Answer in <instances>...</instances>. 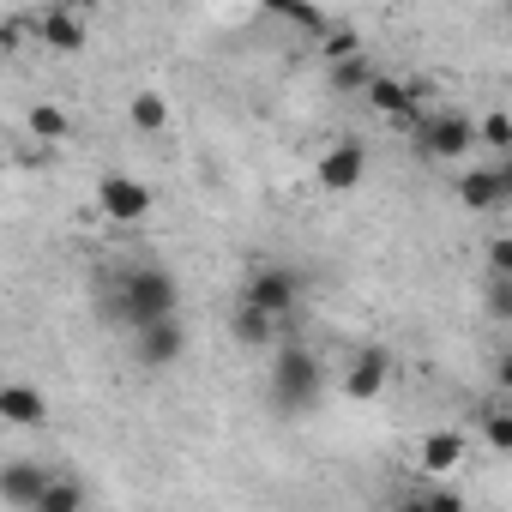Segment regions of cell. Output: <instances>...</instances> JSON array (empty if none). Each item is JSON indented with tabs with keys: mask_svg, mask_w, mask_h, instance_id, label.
I'll return each mask as SVG.
<instances>
[{
	"mask_svg": "<svg viewBox=\"0 0 512 512\" xmlns=\"http://www.w3.org/2000/svg\"><path fill=\"white\" fill-rule=\"evenodd\" d=\"M386 386H392V356L386 350H362L344 368V398L350 404H374V398H386Z\"/></svg>",
	"mask_w": 512,
	"mask_h": 512,
	"instance_id": "8",
	"label": "cell"
},
{
	"mask_svg": "<svg viewBox=\"0 0 512 512\" xmlns=\"http://www.w3.org/2000/svg\"><path fill=\"white\" fill-rule=\"evenodd\" d=\"M181 350H187V332H181V320L169 314V320H151V326H133V362L139 368H175L181 362Z\"/></svg>",
	"mask_w": 512,
	"mask_h": 512,
	"instance_id": "5",
	"label": "cell"
},
{
	"mask_svg": "<svg viewBox=\"0 0 512 512\" xmlns=\"http://www.w3.org/2000/svg\"><path fill=\"white\" fill-rule=\"evenodd\" d=\"M0 422L7 428H43L49 422V398L37 386H25V380H7L0 386Z\"/></svg>",
	"mask_w": 512,
	"mask_h": 512,
	"instance_id": "12",
	"label": "cell"
},
{
	"mask_svg": "<svg viewBox=\"0 0 512 512\" xmlns=\"http://www.w3.org/2000/svg\"><path fill=\"white\" fill-rule=\"evenodd\" d=\"M494 380H500V386H506V392H512V350H506V356H500V362H494Z\"/></svg>",
	"mask_w": 512,
	"mask_h": 512,
	"instance_id": "25",
	"label": "cell"
},
{
	"mask_svg": "<svg viewBox=\"0 0 512 512\" xmlns=\"http://www.w3.org/2000/svg\"><path fill=\"white\" fill-rule=\"evenodd\" d=\"M247 302H260V308H272V314H296L302 308V272H290V266H260L247 278Z\"/></svg>",
	"mask_w": 512,
	"mask_h": 512,
	"instance_id": "6",
	"label": "cell"
},
{
	"mask_svg": "<svg viewBox=\"0 0 512 512\" xmlns=\"http://www.w3.org/2000/svg\"><path fill=\"white\" fill-rule=\"evenodd\" d=\"M175 302H181V290H175V278H169L163 266H139V272H127V278H121V296H115L121 326L169 320V314H175Z\"/></svg>",
	"mask_w": 512,
	"mask_h": 512,
	"instance_id": "2",
	"label": "cell"
},
{
	"mask_svg": "<svg viewBox=\"0 0 512 512\" xmlns=\"http://www.w3.org/2000/svg\"><path fill=\"white\" fill-rule=\"evenodd\" d=\"M500 175H506V193H512V151H506V163H500Z\"/></svg>",
	"mask_w": 512,
	"mask_h": 512,
	"instance_id": "27",
	"label": "cell"
},
{
	"mask_svg": "<svg viewBox=\"0 0 512 512\" xmlns=\"http://www.w3.org/2000/svg\"><path fill=\"white\" fill-rule=\"evenodd\" d=\"M49 482H55L49 464H7V470H0V506H7V512H37Z\"/></svg>",
	"mask_w": 512,
	"mask_h": 512,
	"instance_id": "7",
	"label": "cell"
},
{
	"mask_svg": "<svg viewBox=\"0 0 512 512\" xmlns=\"http://www.w3.org/2000/svg\"><path fill=\"white\" fill-rule=\"evenodd\" d=\"M127 115H133L139 133H163V127H169V103H163L157 91H139V97L127 103Z\"/></svg>",
	"mask_w": 512,
	"mask_h": 512,
	"instance_id": "17",
	"label": "cell"
},
{
	"mask_svg": "<svg viewBox=\"0 0 512 512\" xmlns=\"http://www.w3.org/2000/svg\"><path fill=\"white\" fill-rule=\"evenodd\" d=\"M458 464H464V434L440 428V434H428V440H422V470H428V476L458 470Z\"/></svg>",
	"mask_w": 512,
	"mask_h": 512,
	"instance_id": "14",
	"label": "cell"
},
{
	"mask_svg": "<svg viewBox=\"0 0 512 512\" xmlns=\"http://www.w3.org/2000/svg\"><path fill=\"white\" fill-rule=\"evenodd\" d=\"M488 272H506V278H512V235L488 241Z\"/></svg>",
	"mask_w": 512,
	"mask_h": 512,
	"instance_id": "23",
	"label": "cell"
},
{
	"mask_svg": "<svg viewBox=\"0 0 512 512\" xmlns=\"http://www.w3.org/2000/svg\"><path fill=\"white\" fill-rule=\"evenodd\" d=\"M85 482H73V476H55L49 488H43V500H37V512H85Z\"/></svg>",
	"mask_w": 512,
	"mask_h": 512,
	"instance_id": "16",
	"label": "cell"
},
{
	"mask_svg": "<svg viewBox=\"0 0 512 512\" xmlns=\"http://www.w3.org/2000/svg\"><path fill=\"white\" fill-rule=\"evenodd\" d=\"M25 31H31L25 19H7V49H19V43H25Z\"/></svg>",
	"mask_w": 512,
	"mask_h": 512,
	"instance_id": "24",
	"label": "cell"
},
{
	"mask_svg": "<svg viewBox=\"0 0 512 512\" xmlns=\"http://www.w3.org/2000/svg\"><path fill=\"white\" fill-rule=\"evenodd\" d=\"M37 37H43L55 55H85V43H91V31H85V13H79V7H49V13L37 19Z\"/></svg>",
	"mask_w": 512,
	"mask_h": 512,
	"instance_id": "11",
	"label": "cell"
},
{
	"mask_svg": "<svg viewBox=\"0 0 512 512\" xmlns=\"http://www.w3.org/2000/svg\"><path fill=\"white\" fill-rule=\"evenodd\" d=\"M67 7H79V13H97V7H103V0H67Z\"/></svg>",
	"mask_w": 512,
	"mask_h": 512,
	"instance_id": "26",
	"label": "cell"
},
{
	"mask_svg": "<svg viewBox=\"0 0 512 512\" xmlns=\"http://www.w3.org/2000/svg\"><path fill=\"white\" fill-rule=\"evenodd\" d=\"M506 13H512V0H506Z\"/></svg>",
	"mask_w": 512,
	"mask_h": 512,
	"instance_id": "28",
	"label": "cell"
},
{
	"mask_svg": "<svg viewBox=\"0 0 512 512\" xmlns=\"http://www.w3.org/2000/svg\"><path fill=\"white\" fill-rule=\"evenodd\" d=\"M476 133H482V145H500V151H512V115L488 109V115L476 121Z\"/></svg>",
	"mask_w": 512,
	"mask_h": 512,
	"instance_id": "21",
	"label": "cell"
},
{
	"mask_svg": "<svg viewBox=\"0 0 512 512\" xmlns=\"http://www.w3.org/2000/svg\"><path fill=\"white\" fill-rule=\"evenodd\" d=\"M482 314L488 320H512V278L506 272H488L482 278Z\"/></svg>",
	"mask_w": 512,
	"mask_h": 512,
	"instance_id": "18",
	"label": "cell"
},
{
	"mask_svg": "<svg viewBox=\"0 0 512 512\" xmlns=\"http://www.w3.org/2000/svg\"><path fill=\"white\" fill-rule=\"evenodd\" d=\"M97 211H103L109 223H145V217H151V187L133 181V175H121V169H109V175L97 181Z\"/></svg>",
	"mask_w": 512,
	"mask_h": 512,
	"instance_id": "4",
	"label": "cell"
},
{
	"mask_svg": "<svg viewBox=\"0 0 512 512\" xmlns=\"http://www.w3.org/2000/svg\"><path fill=\"white\" fill-rule=\"evenodd\" d=\"M320 187L326 193H350V187H362V175H368V151L356 145V139H338L326 157H320Z\"/></svg>",
	"mask_w": 512,
	"mask_h": 512,
	"instance_id": "9",
	"label": "cell"
},
{
	"mask_svg": "<svg viewBox=\"0 0 512 512\" xmlns=\"http://www.w3.org/2000/svg\"><path fill=\"white\" fill-rule=\"evenodd\" d=\"M320 386H326L320 356H314V350H302V344H284V350H278V362H272V404H278V410H290V416H302V410H314V404H320Z\"/></svg>",
	"mask_w": 512,
	"mask_h": 512,
	"instance_id": "1",
	"label": "cell"
},
{
	"mask_svg": "<svg viewBox=\"0 0 512 512\" xmlns=\"http://www.w3.org/2000/svg\"><path fill=\"white\" fill-rule=\"evenodd\" d=\"M31 133L55 145V139H67V133H73V121H67V109H61V103H37V109H31Z\"/></svg>",
	"mask_w": 512,
	"mask_h": 512,
	"instance_id": "19",
	"label": "cell"
},
{
	"mask_svg": "<svg viewBox=\"0 0 512 512\" xmlns=\"http://www.w3.org/2000/svg\"><path fill=\"white\" fill-rule=\"evenodd\" d=\"M482 440H488L494 452H512V410H494V416H482Z\"/></svg>",
	"mask_w": 512,
	"mask_h": 512,
	"instance_id": "22",
	"label": "cell"
},
{
	"mask_svg": "<svg viewBox=\"0 0 512 512\" xmlns=\"http://www.w3.org/2000/svg\"><path fill=\"white\" fill-rule=\"evenodd\" d=\"M374 79H380V73H374V61H368L362 49H356V55H344V61H332V85H338L344 97H356V91L368 97V85H374Z\"/></svg>",
	"mask_w": 512,
	"mask_h": 512,
	"instance_id": "15",
	"label": "cell"
},
{
	"mask_svg": "<svg viewBox=\"0 0 512 512\" xmlns=\"http://www.w3.org/2000/svg\"><path fill=\"white\" fill-rule=\"evenodd\" d=\"M229 338H235L241 350H266V344L284 338V314H272V308H260V302L241 296V308H235V320H229Z\"/></svg>",
	"mask_w": 512,
	"mask_h": 512,
	"instance_id": "10",
	"label": "cell"
},
{
	"mask_svg": "<svg viewBox=\"0 0 512 512\" xmlns=\"http://www.w3.org/2000/svg\"><path fill=\"white\" fill-rule=\"evenodd\" d=\"M320 49H326V61H344V55H356V49H362V37H356V31H344V25H326V31H320Z\"/></svg>",
	"mask_w": 512,
	"mask_h": 512,
	"instance_id": "20",
	"label": "cell"
},
{
	"mask_svg": "<svg viewBox=\"0 0 512 512\" xmlns=\"http://www.w3.org/2000/svg\"><path fill=\"white\" fill-rule=\"evenodd\" d=\"M458 199H464L470 211H494V205L512 199V193H506V175H500V169H470V175H458Z\"/></svg>",
	"mask_w": 512,
	"mask_h": 512,
	"instance_id": "13",
	"label": "cell"
},
{
	"mask_svg": "<svg viewBox=\"0 0 512 512\" xmlns=\"http://www.w3.org/2000/svg\"><path fill=\"white\" fill-rule=\"evenodd\" d=\"M482 133H476V121L470 115H458V109H422V121H416V145L428 151V157H440V163H458V157H470V145H476Z\"/></svg>",
	"mask_w": 512,
	"mask_h": 512,
	"instance_id": "3",
	"label": "cell"
}]
</instances>
